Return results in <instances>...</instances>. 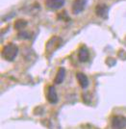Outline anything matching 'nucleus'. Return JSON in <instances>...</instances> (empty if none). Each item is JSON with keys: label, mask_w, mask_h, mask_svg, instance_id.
<instances>
[{"label": "nucleus", "mask_w": 126, "mask_h": 129, "mask_svg": "<svg viewBox=\"0 0 126 129\" xmlns=\"http://www.w3.org/2000/svg\"><path fill=\"white\" fill-rule=\"evenodd\" d=\"M18 53V47L15 43H8L4 46V48L2 50V55L4 57V59L7 61H14L17 57Z\"/></svg>", "instance_id": "1"}, {"label": "nucleus", "mask_w": 126, "mask_h": 129, "mask_svg": "<svg viewBox=\"0 0 126 129\" xmlns=\"http://www.w3.org/2000/svg\"><path fill=\"white\" fill-rule=\"evenodd\" d=\"M26 25H27V22L25 21V20L18 19V20H17L16 23H15V28H16L17 30H22Z\"/></svg>", "instance_id": "10"}, {"label": "nucleus", "mask_w": 126, "mask_h": 129, "mask_svg": "<svg viewBox=\"0 0 126 129\" xmlns=\"http://www.w3.org/2000/svg\"><path fill=\"white\" fill-rule=\"evenodd\" d=\"M76 78H77L78 83H79V85L81 86V88H83V89H86V88L89 86L88 77L85 75L84 73H82V72H78V73L76 74Z\"/></svg>", "instance_id": "6"}, {"label": "nucleus", "mask_w": 126, "mask_h": 129, "mask_svg": "<svg viewBox=\"0 0 126 129\" xmlns=\"http://www.w3.org/2000/svg\"><path fill=\"white\" fill-rule=\"evenodd\" d=\"M86 3H87V0H74L72 4V13L74 15L80 14L84 10Z\"/></svg>", "instance_id": "3"}, {"label": "nucleus", "mask_w": 126, "mask_h": 129, "mask_svg": "<svg viewBox=\"0 0 126 129\" xmlns=\"http://www.w3.org/2000/svg\"><path fill=\"white\" fill-rule=\"evenodd\" d=\"M18 37H22L23 39H29L30 38V34L27 32H21L20 34H18Z\"/></svg>", "instance_id": "11"}, {"label": "nucleus", "mask_w": 126, "mask_h": 129, "mask_svg": "<svg viewBox=\"0 0 126 129\" xmlns=\"http://www.w3.org/2000/svg\"><path fill=\"white\" fill-rule=\"evenodd\" d=\"M65 4V0H46L45 5L48 9L51 10H58L62 8Z\"/></svg>", "instance_id": "5"}, {"label": "nucleus", "mask_w": 126, "mask_h": 129, "mask_svg": "<svg viewBox=\"0 0 126 129\" xmlns=\"http://www.w3.org/2000/svg\"><path fill=\"white\" fill-rule=\"evenodd\" d=\"M46 97H47L48 102L51 103V104H56L58 102V95H57L56 90L53 86L48 87L47 92H46Z\"/></svg>", "instance_id": "4"}, {"label": "nucleus", "mask_w": 126, "mask_h": 129, "mask_svg": "<svg viewBox=\"0 0 126 129\" xmlns=\"http://www.w3.org/2000/svg\"><path fill=\"white\" fill-rule=\"evenodd\" d=\"M65 76H66V70L64 68H61L60 70H58L56 76H55L54 83L55 84H61L65 79Z\"/></svg>", "instance_id": "9"}, {"label": "nucleus", "mask_w": 126, "mask_h": 129, "mask_svg": "<svg viewBox=\"0 0 126 129\" xmlns=\"http://www.w3.org/2000/svg\"><path fill=\"white\" fill-rule=\"evenodd\" d=\"M96 14L99 16H101V17L106 18L107 16H108V8H107V6L104 5V4L97 5V7H96Z\"/></svg>", "instance_id": "8"}, {"label": "nucleus", "mask_w": 126, "mask_h": 129, "mask_svg": "<svg viewBox=\"0 0 126 129\" xmlns=\"http://www.w3.org/2000/svg\"><path fill=\"white\" fill-rule=\"evenodd\" d=\"M78 58L80 60V62H87L90 58V53H89L88 49L85 46H83L79 49L78 51Z\"/></svg>", "instance_id": "7"}, {"label": "nucleus", "mask_w": 126, "mask_h": 129, "mask_svg": "<svg viewBox=\"0 0 126 129\" xmlns=\"http://www.w3.org/2000/svg\"><path fill=\"white\" fill-rule=\"evenodd\" d=\"M126 127V118L123 116H115L112 119V128L123 129Z\"/></svg>", "instance_id": "2"}]
</instances>
